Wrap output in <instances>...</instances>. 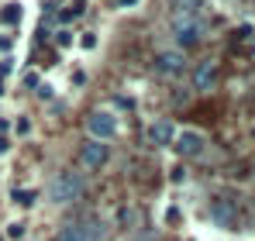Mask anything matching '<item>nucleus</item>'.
Wrapping results in <instances>:
<instances>
[{"mask_svg": "<svg viewBox=\"0 0 255 241\" xmlns=\"http://www.w3.org/2000/svg\"><path fill=\"white\" fill-rule=\"evenodd\" d=\"M83 190H86L83 176L66 169V172H59V176L48 183V200L59 203V207H66V203H76V200H80V197H83Z\"/></svg>", "mask_w": 255, "mask_h": 241, "instance_id": "1", "label": "nucleus"}, {"mask_svg": "<svg viewBox=\"0 0 255 241\" xmlns=\"http://www.w3.org/2000/svg\"><path fill=\"white\" fill-rule=\"evenodd\" d=\"M86 131L93 134V141H107V138L118 134V118L111 111H93L86 118Z\"/></svg>", "mask_w": 255, "mask_h": 241, "instance_id": "2", "label": "nucleus"}, {"mask_svg": "<svg viewBox=\"0 0 255 241\" xmlns=\"http://www.w3.org/2000/svg\"><path fill=\"white\" fill-rule=\"evenodd\" d=\"M172 31H176V41L183 48H193L204 38V21H197V17H172Z\"/></svg>", "mask_w": 255, "mask_h": 241, "instance_id": "3", "label": "nucleus"}, {"mask_svg": "<svg viewBox=\"0 0 255 241\" xmlns=\"http://www.w3.org/2000/svg\"><path fill=\"white\" fill-rule=\"evenodd\" d=\"M204 134L200 131H183V134H176V152L183 155V159H193V155H204Z\"/></svg>", "mask_w": 255, "mask_h": 241, "instance_id": "4", "label": "nucleus"}, {"mask_svg": "<svg viewBox=\"0 0 255 241\" xmlns=\"http://www.w3.org/2000/svg\"><path fill=\"white\" fill-rule=\"evenodd\" d=\"M107 155H111V152H107L104 141H90V145H83V152H80V159H83L90 169H100V165L107 162Z\"/></svg>", "mask_w": 255, "mask_h": 241, "instance_id": "5", "label": "nucleus"}, {"mask_svg": "<svg viewBox=\"0 0 255 241\" xmlns=\"http://www.w3.org/2000/svg\"><path fill=\"white\" fill-rule=\"evenodd\" d=\"M183 66H186L183 52H159L155 55V69L159 73H183Z\"/></svg>", "mask_w": 255, "mask_h": 241, "instance_id": "6", "label": "nucleus"}, {"mask_svg": "<svg viewBox=\"0 0 255 241\" xmlns=\"http://www.w3.org/2000/svg\"><path fill=\"white\" fill-rule=\"evenodd\" d=\"M148 138H152L155 145H172V141H176V127H172L169 120H155V124L148 127Z\"/></svg>", "mask_w": 255, "mask_h": 241, "instance_id": "7", "label": "nucleus"}, {"mask_svg": "<svg viewBox=\"0 0 255 241\" xmlns=\"http://www.w3.org/2000/svg\"><path fill=\"white\" fill-rule=\"evenodd\" d=\"M169 7H172V17H197L204 0H169Z\"/></svg>", "mask_w": 255, "mask_h": 241, "instance_id": "8", "label": "nucleus"}, {"mask_svg": "<svg viewBox=\"0 0 255 241\" xmlns=\"http://www.w3.org/2000/svg\"><path fill=\"white\" fill-rule=\"evenodd\" d=\"M59 241H93V231H86V224H66L59 231Z\"/></svg>", "mask_w": 255, "mask_h": 241, "instance_id": "9", "label": "nucleus"}, {"mask_svg": "<svg viewBox=\"0 0 255 241\" xmlns=\"http://www.w3.org/2000/svg\"><path fill=\"white\" fill-rule=\"evenodd\" d=\"M214 76H217V66H214V62H204V66L197 69V76H193L197 90H207V86L214 83Z\"/></svg>", "mask_w": 255, "mask_h": 241, "instance_id": "10", "label": "nucleus"}, {"mask_svg": "<svg viewBox=\"0 0 255 241\" xmlns=\"http://www.w3.org/2000/svg\"><path fill=\"white\" fill-rule=\"evenodd\" d=\"M0 21H3V24H17V21H21V3H7V7L0 10Z\"/></svg>", "mask_w": 255, "mask_h": 241, "instance_id": "11", "label": "nucleus"}, {"mask_svg": "<svg viewBox=\"0 0 255 241\" xmlns=\"http://www.w3.org/2000/svg\"><path fill=\"white\" fill-rule=\"evenodd\" d=\"M214 217H217V221H224V224H231V221H235L231 203H217V207H214Z\"/></svg>", "mask_w": 255, "mask_h": 241, "instance_id": "12", "label": "nucleus"}, {"mask_svg": "<svg viewBox=\"0 0 255 241\" xmlns=\"http://www.w3.org/2000/svg\"><path fill=\"white\" fill-rule=\"evenodd\" d=\"M14 200L21 203V207H31V203H35V190H17Z\"/></svg>", "mask_w": 255, "mask_h": 241, "instance_id": "13", "label": "nucleus"}, {"mask_svg": "<svg viewBox=\"0 0 255 241\" xmlns=\"http://www.w3.org/2000/svg\"><path fill=\"white\" fill-rule=\"evenodd\" d=\"M80 45H83V48H93V45H97V35H83Z\"/></svg>", "mask_w": 255, "mask_h": 241, "instance_id": "14", "label": "nucleus"}, {"mask_svg": "<svg viewBox=\"0 0 255 241\" xmlns=\"http://www.w3.org/2000/svg\"><path fill=\"white\" fill-rule=\"evenodd\" d=\"M24 235V224H10V238H21Z\"/></svg>", "mask_w": 255, "mask_h": 241, "instance_id": "15", "label": "nucleus"}, {"mask_svg": "<svg viewBox=\"0 0 255 241\" xmlns=\"http://www.w3.org/2000/svg\"><path fill=\"white\" fill-rule=\"evenodd\" d=\"M3 152H7V138H0V155H3Z\"/></svg>", "mask_w": 255, "mask_h": 241, "instance_id": "16", "label": "nucleus"}, {"mask_svg": "<svg viewBox=\"0 0 255 241\" xmlns=\"http://www.w3.org/2000/svg\"><path fill=\"white\" fill-rule=\"evenodd\" d=\"M118 3H121V7H131V3H134V0H118Z\"/></svg>", "mask_w": 255, "mask_h": 241, "instance_id": "17", "label": "nucleus"}]
</instances>
